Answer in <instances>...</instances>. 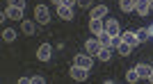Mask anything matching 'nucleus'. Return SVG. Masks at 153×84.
Instances as JSON below:
<instances>
[{
	"instance_id": "1",
	"label": "nucleus",
	"mask_w": 153,
	"mask_h": 84,
	"mask_svg": "<svg viewBox=\"0 0 153 84\" xmlns=\"http://www.w3.org/2000/svg\"><path fill=\"white\" fill-rule=\"evenodd\" d=\"M73 64L80 66V68H85V71H91V66H94V57L91 55H76V59H73Z\"/></svg>"
},
{
	"instance_id": "2",
	"label": "nucleus",
	"mask_w": 153,
	"mask_h": 84,
	"mask_svg": "<svg viewBox=\"0 0 153 84\" xmlns=\"http://www.w3.org/2000/svg\"><path fill=\"white\" fill-rule=\"evenodd\" d=\"M34 18L41 23V25H46V23H51V12H48V7L44 5H37L34 7Z\"/></svg>"
},
{
	"instance_id": "3",
	"label": "nucleus",
	"mask_w": 153,
	"mask_h": 84,
	"mask_svg": "<svg viewBox=\"0 0 153 84\" xmlns=\"http://www.w3.org/2000/svg\"><path fill=\"white\" fill-rule=\"evenodd\" d=\"M51 57H53V45L51 43H41L39 50H37V59L39 61H51Z\"/></svg>"
},
{
	"instance_id": "4",
	"label": "nucleus",
	"mask_w": 153,
	"mask_h": 84,
	"mask_svg": "<svg viewBox=\"0 0 153 84\" xmlns=\"http://www.w3.org/2000/svg\"><path fill=\"white\" fill-rule=\"evenodd\" d=\"M89 32L94 37H98L101 32H105V20L103 18H89Z\"/></svg>"
},
{
	"instance_id": "5",
	"label": "nucleus",
	"mask_w": 153,
	"mask_h": 84,
	"mask_svg": "<svg viewBox=\"0 0 153 84\" xmlns=\"http://www.w3.org/2000/svg\"><path fill=\"white\" fill-rule=\"evenodd\" d=\"M105 32H108L110 37H119V34H121L119 20H117V18H108V20H105Z\"/></svg>"
},
{
	"instance_id": "6",
	"label": "nucleus",
	"mask_w": 153,
	"mask_h": 84,
	"mask_svg": "<svg viewBox=\"0 0 153 84\" xmlns=\"http://www.w3.org/2000/svg\"><path fill=\"white\" fill-rule=\"evenodd\" d=\"M101 48H103V45L98 43V39H87V41H85V52H87V55H91V57H96Z\"/></svg>"
},
{
	"instance_id": "7",
	"label": "nucleus",
	"mask_w": 153,
	"mask_h": 84,
	"mask_svg": "<svg viewBox=\"0 0 153 84\" xmlns=\"http://www.w3.org/2000/svg\"><path fill=\"white\" fill-rule=\"evenodd\" d=\"M69 75H71L73 80H80V82H82V80L89 77V71H85V68H80V66L73 64V66H71V71H69Z\"/></svg>"
},
{
	"instance_id": "8",
	"label": "nucleus",
	"mask_w": 153,
	"mask_h": 84,
	"mask_svg": "<svg viewBox=\"0 0 153 84\" xmlns=\"http://www.w3.org/2000/svg\"><path fill=\"white\" fill-rule=\"evenodd\" d=\"M57 16L62 20H73V7L69 5H57Z\"/></svg>"
},
{
	"instance_id": "9",
	"label": "nucleus",
	"mask_w": 153,
	"mask_h": 84,
	"mask_svg": "<svg viewBox=\"0 0 153 84\" xmlns=\"http://www.w3.org/2000/svg\"><path fill=\"white\" fill-rule=\"evenodd\" d=\"M121 41L128 45H133V48H137L140 45V39H137V34L133 32V30H128V32H121Z\"/></svg>"
},
{
	"instance_id": "10",
	"label": "nucleus",
	"mask_w": 153,
	"mask_h": 84,
	"mask_svg": "<svg viewBox=\"0 0 153 84\" xmlns=\"http://www.w3.org/2000/svg\"><path fill=\"white\" fill-rule=\"evenodd\" d=\"M23 14H25V9H21V7H12V5H7V18L23 20Z\"/></svg>"
},
{
	"instance_id": "11",
	"label": "nucleus",
	"mask_w": 153,
	"mask_h": 84,
	"mask_svg": "<svg viewBox=\"0 0 153 84\" xmlns=\"http://www.w3.org/2000/svg\"><path fill=\"white\" fill-rule=\"evenodd\" d=\"M135 12L140 14V16H146V14H151L149 0H135Z\"/></svg>"
},
{
	"instance_id": "12",
	"label": "nucleus",
	"mask_w": 153,
	"mask_h": 84,
	"mask_svg": "<svg viewBox=\"0 0 153 84\" xmlns=\"http://www.w3.org/2000/svg\"><path fill=\"white\" fill-rule=\"evenodd\" d=\"M135 71L140 73V80H149V75L153 73V68L149 64H137V66H135Z\"/></svg>"
},
{
	"instance_id": "13",
	"label": "nucleus",
	"mask_w": 153,
	"mask_h": 84,
	"mask_svg": "<svg viewBox=\"0 0 153 84\" xmlns=\"http://www.w3.org/2000/svg\"><path fill=\"white\" fill-rule=\"evenodd\" d=\"M119 9H121L123 14L135 12V0H119Z\"/></svg>"
},
{
	"instance_id": "14",
	"label": "nucleus",
	"mask_w": 153,
	"mask_h": 84,
	"mask_svg": "<svg viewBox=\"0 0 153 84\" xmlns=\"http://www.w3.org/2000/svg\"><path fill=\"white\" fill-rule=\"evenodd\" d=\"M105 16H108V7L105 5H98L91 9V18H105Z\"/></svg>"
},
{
	"instance_id": "15",
	"label": "nucleus",
	"mask_w": 153,
	"mask_h": 84,
	"mask_svg": "<svg viewBox=\"0 0 153 84\" xmlns=\"http://www.w3.org/2000/svg\"><path fill=\"white\" fill-rule=\"evenodd\" d=\"M96 57L101 59V61H110V59H112V48H108V45H103L101 50H98V55H96Z\"/></svg>"
},
{
	"instance_id": "16",
	"label": "nucleus",
	"mask_w": 153,
	"mask_h": 84,
	"mask_svg": "<svg viewBox=\"0 0 153 84\" xmlns=\"http://www.w3.org/2000/svg\"><path fill=\"white\" fill-rule=\"evenodd\" d=\"M96 39H98V43H101V45H108V48H112V37H110L108 32H101ZM112 50H114V48H112Z\"/></svg>"
},
{
	"instance_id": "17",
	"label": "nucleus",
	"mask_w": 153,
	"mask_h": 84,
	"mask_svg": "<svg viewBox=\"0 0 153 84\" xmlns=\"http://www.w3.org/2000/svg\"><path fill=\"white\" fill-rule=\"evenodd\" d=\"M137 39H140V43H144V41H149L151 39V32H149V27H142V30H137Z\"/></svg>"
},
{
	"instance_id": "18",
	"label": "nucleus",
	"mask_w": 153,
	"mask_h": 84,
	"mask_svg": "<svg viewBox=\"0 0 153 84\" xmlns=\"http://www.w3.org/2000/svg\"><path fill=\"white\" fill-rule=\"evenodd\" d=\"M117 52H119V55H123V57H128V55H130V52H133V45H128V43H119L117 45Z\"/></svg>"
},
{
	"instance_id": "19",
	"label": "nucleus",
	"mask_w": 153,
	"mask_h": 84,
	"mask_svg": "<svg viewBox=\"0 0 153 84\" xmlns=\"http://www.w3.org/2000/svg\"><path fill=\"white\" fill-rule=\"evenodd\" d=\"M2 41H7V43L16 41V30H5V32H2Z\"/></svg>"
},
{
	"instance_id": "20",
	"label": "nucleus",
	"mask_w": 153,
	"mask_h": 84,
	"mask_svg": "<svg viewBox=\"0 0 153 84\" xmlns=\"http://www.w3.org/2000/svg\"><path fill=\"white\" fill-rule=\"evenodd\" d=\"M21 30H23V34H34V23L32 20H23Z\"/></svg>"
},
{
	"instance_id": "21",
	"label": "nucleus",
	"mask_w": 153,
	"mask_h": 84,
	"mask_svg": "<svg viewBox=\"0 0 153 84\" xmlns=\"http://www.w3.org/2000/svg\"><path fill=\"white\" fill-rule=\"evenodd\" d=\"M126 80L128 82H137V80H140V73L135 71V68H130V71L126 73Z\"/></svg>"
},
{
	"instance_id": "22",
	"label": "nucleus",
	"mask_w": 153,
	"mask_h": 84,
	"mask_svg": "<svg viewBox=\"0 0 153 84\" xmlns=\"http://www.w3.org/2000/svg\"><path fill=\"white\" fill-rule=\"evenodd\" d=\"M7 5H12V7H21V9H25V0H7Z\"/></svg>"
},
{
	"instance_id": "23",
	"label": "nucleus",
	"mask_w": 153,
	"mask_h": 84,
	"mask_svg": "<svg viewBox=\"0 0 153 84\" xmlns=\"http://www.w3.org/2000/svg\"><path fill=\"white\" fill-rule=\"evenodd\" d=\"M44 82H46V80L41 77V75H32V77H30V84H44Z\"/></svg>"
},
{
	"instance_id": "24",
	"label": "nucleus",
	"mask_w": 153,
	"mask_h": 84,
	"mask_svg": "<svg viewBox=\"0 0 153 84\" xmlns=\"http://www.w3.org/2000/svg\"><path fill=\"white\" fill-rule=\"evenodd\" d=\"M62 5H69V7H76L78 0H62Z\"/></svg>"
},
{
	"instance_id": "25",
	"label": "nucleus",
	"mask_w": 153,
	"mask_h": 84,
	"mask_svg": "<svg viewBox=\"0 0 153 84\" xmlns=\"http://www.w3.org/2000/svg\"><path fill=\"white\" fill-rule=\"evenodd\" d=\"M78 5H80V7H89L91 0H78Z\"/></svg>"
},
{
	"instance_id": "26",
	"label": "nucleus",
	"mask_w": 153,
	"mask_h": 84,
	"mask_svg": "<svg viewBox=\"0 0 153 84\" xmlns=\"http://www.w3.org/2000/svg\"><path fill=\"white\" fill-rule=\"evenodd\" d=\"M51 2H55V5H62V0H51Z\"/></svg>"
},
{
	"instance_id": "27",
	"label": "nucleus",
	"mask_w": 153,
	"mask_h": 84,
	"mask_svg": "<svg viewBox=\"0 0 153 84\" xmlns=\"http://www.w3.org/2000/svg\"><path fill=\"white\" fill-rule=\"evenodd\" d=\"M149 7H151V12H153V0H149Z\"/></svg>"
},
{
	"instance_id": "28",
	"label": "nucleus",
	"mask_w": 153,
	"mask_h": 84,
	"mask_svg": "<svg viewBox=\"0 0 153 84\" xmlns=\"http://www.w3.org/2000/svg\"><path fill=\"white\" fill-rule=\"evenodd\" d=\"M149 32H151V39H153V25H151V27H149Z\"/></svg>"
},
{
	"instance_id": "29",
	"label": "nucleus",
	"mask_w": 153,
	"mask_h": 84,
	"mask_svg": "<svg viewBox=\"0 0 153 84\" xmlns=\"http://www.w3.org/2000/svg\"><path fill=\"white\" fill-rule=\"evenodd\" d=\"M149 82H153V73H151V75H149Z\"/></svg>"
}]
</instances>
